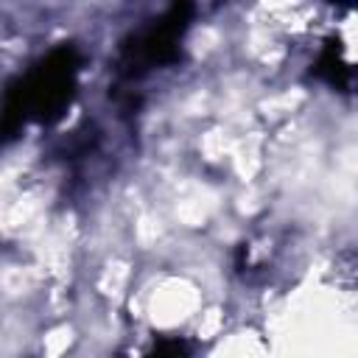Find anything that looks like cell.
<instances>
[{
  "mask_svg": "<svg viewBox=\"0 0 358 358\" xmlns=\"http://www.w3.org/2000/svg\"><path fill=\"white\" fill-rule=\"evenodd\" d=\"M81 67V53L76 45L62 42L39 62H34L22 76H17L3 101V137L11 140L25 123H53L70 106L76 95V76Z\"/></svg>",
  "mask_w": 358,
  "mask_h": 358,
  "instance_id": "6da1fadb",
  "label": "cell"
},
{
  "mask_svg": "<svg viewBox=\"0 0 358 358\" xmlns=\"http://www.w3.org/2000/svg\"><path fill=\"white\" fill-rule=\"evenodd\" d=\"M190 6L176 3L148 28L126 36L117 53V73L126 78H140L143 73L171 64L179 59V39L190 22Z\"/></svg>",
  "mask_w": 358,
  "mask_h": 358,
  "instance_id": "7a4b0ae2",
  "label": "cell"
},
{
  "mask_svg": "<svg viewBox=\"0 0 358 358\" xmlns=\"http://www.w3.org/2000/svg\"><path fill=\"white\" fill-rule=\"evenodd\" d=\"M338 42H330L324 48V53L319 56V62L313 64V76L316 78H324L330 87H338V90H350L358 84V70L347 67L341 59H338Z\"/></svg>",
  "mask_w": 358,
  "mask_h": 358,
  "instance_id": "3957f363",
  "label": "cell"
},
{
  "mask_svg": "<svg viewBox=\"0 0 358 358\" xmlns=\"http://www.w3.org/2000/svg\"><path fill=\"white\" fill-rule=\"evenodd\" d=\"M145 358H190L187 355V344L176 336H162L154 341V347L148 350Z\"/></svg>",
  "mask_w": 358,
  "mask_h": 358,
  "instance_id": "277c9868",
  "label": "cell"
}]
</instances>
